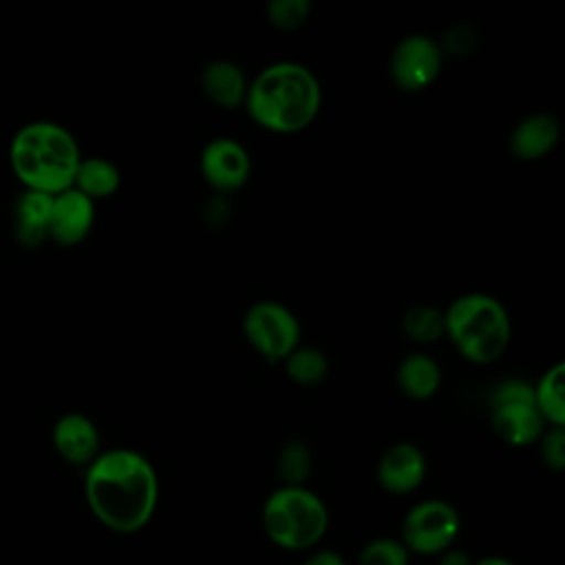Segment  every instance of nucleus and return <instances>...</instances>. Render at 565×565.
Wrapping results in <instances>:
<instances>
[{
  "instance_id": "nucleus-1",
  "label": "nucleus",
  "mask_w": 565,
  "mask_h": 565,
  "mask_svg": "<svg viewBox=\"0 0 565 565\" xmlns=\"http://www.w3.org/2000/svg\"><path fill=\"white\" fill-rule=\"evenodd\" d=\"M84 494L102 525L119 534H132L148 525L154 514L159 479L141 452L113 448L88 463Z\"/></svg>"
},
{
  "instance_id": "nucleus-2",
  "label": "nucleus",
  "mask_w": 565,
  "mask_h": 565,
  "mask_svg": "<svg viewBox=\"0 0 565 565\" xmlns=\"http://www.w3.org/2000/svg\"><path fill=\"white\" fill-rule=\"evenodd\" d=\"M265 130L294 135L313 124L322 106L318 77L298 62L265 66L249 84L243 104Z\"/></svg>"
},
{
  "instance_id": "nucleus-3",
  "label": "nucleus",
  "mask_w": 565,
  "mask_h": 565,
  "mask_svg": "<svg viewBox=\"0 0 565 565\" xmlns=\"http://www.w3.org/2000/svg\"><path fill=\"white\" fill-rule=\"evenodd\" d=\"M9 161L26 190L55 196L73 188L82 157L75 137L64 126L33 121L15 132Z\"/></svg>"
},
{
  "instance_id": "nucleus-4",
  "label": "nucleus",
  "mask_w": 565,
  "mask_h": 565,
  "mask_svg": "<svg viewBox=\"0 0 565 565\" xmlns=\"http://www.w3.org/2000/svg\"><path fill=\"white\" fill-rule=\"evenodd\" d=\"M444 333L468 362L490 364L505 353L512 324L494 296L463 294L446 307Z\"/></svg>"
},
{
  "instance_id": "nucleus-5",
  "label": "nucleus",
  "mask_w": 565,
  "mask_h": 565,
  "mask_svg": "<svg viewBox=\"0 0 565 565\" xmlns=\"http://www.w3.org/2000/svg\"><path fill=\"white\" fill-rule=\"evenodd\" d=\"M329 514L322 499L302 486L274 490L263 505L267 539L282 550L313 547L327 532Z\"/></svg>"
},
{
  "instance_id": "nucleus-6",
  "label": "nucleus",
  "mask_w": 565,
  "mask_h": 565,
  "mask_svg": "<svg viewBox=\"0 0 565 565\" xmlns=\"http://www.w3.org/2000/svg\"><path fill=\"white\" fill-rule=\"evenodd\" d=\"M492 428L510 446H530L545 433L532 386L523 380L501 382L492 393Z\"/></svg>"
},
{
  "instance_id": "nucleus-7",
  "label": "nucleus",
  "mask_w": 565,
  "mask_h": 565,
  "mask_svg": "<svg viewBox=\"0 0 565 565\" xmlns=\"http://www.w3.org/2000/svg\"><path fill=\"white\" fill-rule=\"evenodd\" d=\"M243 335L267 362H282L300 347V324L280 302L260 300L243 316Z\"/></svg>"
},
{
  "instance_id": "nucleus-8",
  "label": "nucleus",
  "mask_w": 565,
  "mask_h": 565,
  "mask_svg": "<svg viewBox=\"0 0 565 565\" xmlns=\"http://www.w3.org/2000/svg\"><path fill=\"white\" fill-rule=\"evenodd\" d=\"M459 527V512L448 501L426 499L406 512L402 521V543L408 552L435 556L450 550Z\"/></svg>"
},
{
  "instance_id": "nucleus-9",
  "label": "nucleus",
  "mask_w": 565,
  "mask_h": 565,
  "mask_svg": "<svg viewBox=\"0 0 565 565\" xmlns=\"http://www.w3.org/2000/svg\"><path fill=\"white\" fill-rule=\"evenodd\" d=\"M441 64V46L433 38L415 33L399 40L391 51L388 75L399 90L419 93L439 77Z\"/></svg>"
},
{
  "instance_id": "nucleus-10",
  "label": "nucleus",
  "mask_w": 565,
  "mask_h": 565,
  "mask_svg": "<svg viewBox=\"0 0 565 565\" xmlns=\"http://www.w3.org/2000/svg\"><path fill=\"white\" fill-rule=\"evenodd\" d=\"M201 174L207 185L218 192H234L249 179V154L232 137H216L205 143L201 152Z\"/></svg>"
},
{
  "instance_id": "nucleus-11",
  "label": "nucleus",
  "mask_w": 565,
  "mask_h": 565,
  "mask_svg": "<svg viewBox=\"0 0 565 565\" xmlns=\"http://www.w3.org/2000/svg\"><path fill=\"white\" fill-rule=\"evenodd\" d=\"M93 221H95V203L82 192H77L75 188H68L53 196L51 216H49V236L62 247H73L88 236Z\"/></svg>"
},
{
  "instance_id": "nucleus-12",
  "label": "nucleus",
  "mask_w": 565,
  "mask_h": 565,
  "mask_svg": "<svg viewBox=\"0 0 565 565\" xmlns=\"http://www.w3.org/2000/svg\"><path fill=\"white\" fill-rule=\"evenodd\" d=\"M426 477V457L411 441L388 446L377 461V481L391 494H408Z\"/></svg>"
},
{
  "instance_id": "nucleus-13",
  "label": "nucleus",
  "mask_w": 565,
  "mask_h": 565,
  "mask_svg": "<svg viewBox=\"0 0 565 565\" xmlns=\"http://www.w3.org/2000/svg\"><path fill=\"white\" fill-rule=\"evenodd\" d=\"M57 455L73 466H88L99 455V433L82 413H66L53 426Z\"/></svg>"
},
{
  "instance_id": "nucleus-14",
  "label": "nucleus",
  "mask_w": 565,
  "mask_h": 565,
  "mask_svg": "<svg viewBox=\"0 0 565 565\" xmlns=\"http://www.w3.org/2000/svg\"><path fill=\"white\" fill-rule=\"evenodd\" d=\"M558 135V121L547 113H536L514 126L510 135V150L521 161H536L554 150Z\"/></svg>"
},
{
  "instance_id": "nucleus-15",
  "label": "nucleus",
  "mask_w": 565,
  "mask_h": 565,
  "mask_svg": "<svg viewBox=\"0 0 565 565\" xmlns=\"http://www.w3.org/2000/svg\"><path fill=\"white\" fill-rule=\"evenodd\" d=\"M201 88L212 104L225 110H234L245 104L247 79L241 66H236L234 62L214 60L201 73Z\"/></svg>"
},
{
  "instance_id": "nucleus-16",
  "label": "nucleus",
  "mask_w": 565,
  "mask_h": 565,
  "mask_svg": "<svg viewBox=\"0 0 565 565\" xmlns=\"http://www.w3.org/2000/svg\"><path fill=\"white\" fill-rule=\"evenodd\" d=\"M53 196L26 190L15 203V238L22 247H38L49 236Z\"/></svg>"
},
{
  "instance_id": "nucleus-17",
  "label": "nucleus",
  "mask_w": 565,
  "mask_h": 565,
  "mask_svg": "<svg viewBox=\"0 0 565 565\" xmlns=\"http://www.w3.org/2000/svg\"><path fill=\"white\" fill-rule=\"evenodd\" d=\"M441 384L439 364L426 353H411L397 366V386L411 399H430Z\"/></svg>"
},
{
  "instance_id": "nucleus-18",
  "label": "nucleus",
  "mask_w": 565,
  "mask_h": 565,
  "mask_svg": "<svg viewBox=\"0 0 565 565\" xmlns=\"http://www.w3.org/2000/svg\"><path fill=\"white\" fill-rule=\"evenodd\" d=\"M534 406L552 428L565 426V364L550 366L532 386Z\"/></svg>"
},
{
  "instance_id": "nucleus-19",
  "label": "nucleus",
  "mask_w": 565,
  "mask_h": 565,
  "mask_svg": "<svg viewBox=\"0 0 565 565\" xmlns=\"http://www.w3.org/2000/svg\"><path fill=\"white\" fill-rule=\"evenodd\" d=\"M119 183L121 174L115 163L102 157H90L79 161L73 188L95 203V199L113 196L119 190Z\"/></svg>"
},
{
  "instance_id": "nucleus-20",
  "label": "nucleus",
  "mask_w": 565,
  "mask_h": 565,
  "mask_svg": "<svg viewBox=\"0 0 565 565\" xmlns=\"http://www.w3.org/2000/svg\"><path fill=\"white\" fill-rule=\"evenodd\" d=\"M285 373L291 382L300 386H313L320 384L329 373V362L322 351L313 347H298L294 349L285 360Z\"/></svg>"
},
{
  "instance_id": "nucleus-21",
  "label": "nucleus",
  "mask_w": 565,
  "mask_h": 565,
  "mask_svg": "<svg viewBox=\"0 0 565 565\" xmlns=\"http://www.w3.org/2000/svg\"><path fill=\"white\" fill-rule=\"evenodd\" d=\"M402 329L406 338L413 342H435L444 333V311L430 307V305H417L411 307L402 318Z\"/></svg>"
},
{
  "instance_id": "nucleus-22",
  "label": "nucleus",
  "mask_w": 565,
  "mask_h": 565,
  "mask_svg": "<svg viewBox=\"0 0 565 565\" xmlns=\"http://www.w3.org/2000/svg\"><path fill=\"white\" fill-rule=\"evenodd\" d=\"M278 472L287 486H302L311 472L309 448L298 439L287 441L278 455Z\"/></svg>"
},
{
  "instance_id": "nucleus-23",
  "label": "nucleus",
  "mask_w": 565,
  "mask_h": 565,
  "mask_svg": "<svg viewBox=\"0 0 565 565\" xmlns=\"http://www.w3.org/2000/svg\"><path fill=\"white\" fill-rule=\"evenodd\" d=\"M311 13L309 0H271L265 9L267 22L278 31L300 29Z\"/></svg>"
},
{
  "instance_id": "nucleus-24",
  "label": "nucleus",
  "mask_w": 565,
  "mask_h": 565,
  "mask_svg": "<svg viewBox=\"0 0 565 565\" xmlns=\"http://www.w3.org/2000/svg\"><path fill=\"white\" fill-rule=\"evenodd\" d=\"M408 554L402 541L380 536L362 547L358 565H408Z\"/></svg>"
},
{
  "instance_id": "nucleus-25",
  "label": "nucleus",
  "mask_w": 565,
  "mask_h": 565,
  "mask_svg": "<svg viewBox=\"0 0 565 565\" xmlns=\"http://www.w3.org/2000/svg\"><path fill=\"white\" fill-rule=\"evenodd\" d=\"M541 459L543 463L561 472L565 468V430L563 428H550L541 435Z\"/></svg>"
},
{
  "instance_id": "nucleus-26",
  "label": "nucleus",
  "mask_w": 565,
  "mask_h": 565,
  "mask_svg": "<svg viewBox=\"0 0 565 565\" xmlns=\"http://www.w3.org/2000/svg\"><path fill=\"white\" fill-rule=\"evenodd\" d=\"M302 565H344V561H342L340 554L329 552V550H322V552L311 554Z\"/></svg>"
},
{
  "instance_id": "nucleus-27",
  "label": "nucleus",
  "mask_w": 565,
  "mask_h": 565,
  "mask_svg": "<svg viewBox=\"0 0 565 565\" xmlns=\"http://www.w3.org/2000/svg\"><path fill=\"white\" fill-rule=\"evenodd\" d=\"M439 565H472V561L461 550H446L439 554Z\"/></svg>"
},
{
  "instance_id": "nucleus-28",
  "label": "nucleus",
  "mask_w": 565,
  "mask_h": 565,
  "mask_svg": "<svg viewBox=\"0 0 565 565\" xmlns=\"http://www.w3.org/2000/svg\"><path fill=\"white\" fill-rule=\"evenodd\" d=\"M472 565H514V563L508 561V558H503V556H483V558L475 561Z\"/></svg>"
}]
</instances>
